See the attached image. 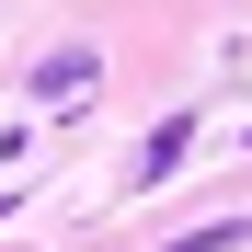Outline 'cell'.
<instances>
[{
  "instance_id": "1",
  "label": "cell",
  "mask_w": 252,
  "mask_h": 252,
  "mask_svg": "<svg viewBox=\"0 0 252 252\" xmlns=\"http://www.w3.org/2000/svg\"><path fill=\"white\" fill-rule=\"evenodd\" d=\"M34 92H46V103H58V92H92V46H69V58H46V69H34Z\"/></svg>"
},
{
  "instance_id": "2",
  "label": "cell",
  "mask_w": 252,
  "mask_h": 252,
  "mask_svg": "<svg viewBox=\"0 0 252 252\" xmlns=\"http://www.w3.org/2000/svg\"><path fill=\"white\" fill-rule=\"evenodd\" d=\"M160 252H241V218H218V229H184V241H160Z\"/></svg>"
}]
</instances>
